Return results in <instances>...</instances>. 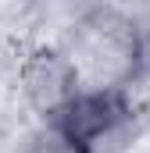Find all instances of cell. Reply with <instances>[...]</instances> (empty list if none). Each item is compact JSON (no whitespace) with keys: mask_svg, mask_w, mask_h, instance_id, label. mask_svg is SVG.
Returning a JSON list of instances; mask_svg holds the SVG:
<instances>
[{"mask_svg":"<svg viewBox=\"0 0 150 153\" xmlns=\"http://www.w3.org/2000/svg\"><path fill=\"white\" fill-rule=\"evenodd\" d=\"M129 117V103L118 89H100V93H82L72 96L64 107L54 111L57 135L68 143V150L89 153L97 150L114 128Z\"/></svg>","mask_w":150,"mask_h":153,"instance_id":"1","label":"cell"}]
</instances>
